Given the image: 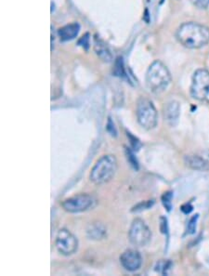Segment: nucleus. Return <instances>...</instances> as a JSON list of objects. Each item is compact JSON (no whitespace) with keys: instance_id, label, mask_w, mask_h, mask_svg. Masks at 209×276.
Instances as JSON below:
<instances>
[{"instance_id":"obj_19","label":"nucleus","mask_w":209,"mask_h":276,"mask_svg":"<svg viewBox=\"0 0 209 276\" xmlns=\"http://www.w3.org/2000/svg\"><path fill=\"white\" fill-rule=\"evenodd\" d=\"M126 152H127V157H128V160L129 161L130 165L132 166L133 168L135 169H138V161L136 157L134 156V153H133L132 151L130 149L127 148L126 149Z\"/></svg>"},{"instance_id":"obj_11","label":"nucleus","mask_w":209,"mask_h":276,"mask_svg":"<svg viewBox=\"0 0 209 276\" xmlns=\"http://www.w3.org/2000/svg\"><path fill=\"white\" fill-rule=\"evenodd\" d=\"M80 30V26L77 22L63 26L58 30V36L62 42L70 41L77 37Z\"/></svg>"},{"instance_id":"obj_10","label":"nucleus","mask_w":209,"mask_h":276,"mask_svg":"<svg viewBox=\"0 0 209 276\" xmlns=\"http://www.w3.org/2000/svg\"><path fill=\"white\" fill-rule=\"evenodd\" d=\"M180 106L179 102H170L165 107V118L170 127H175L179 122Z\"/></svg>"},{"instance_id":"obj_22","label":"nucleus","mask_w":209,"mask_h":276,"mask_svg":"<svg viewBox=\"0 0 209 276\" xmlns=\"http://www.w3.org/2000/svg\"><path fill=\"white\" fill-rule=\"evenodd\" d=\"M106 129H107L108 132L111 134V136H112V137H117L118 131H117V128H115V126H114V123L112 122L111 118H109V119H108Z\"/></svg>"},{"instance_id":"obj_12","label":"nucleus","mask_w":209,"mask_h":276,"mask_svg":"<svg viewBox=\"0 0 209 276\" xmlns=\"http://www.w3.org/2000/svg\"><path fill=\"white\" fill-rule=\"evenodd\" d=\"M106 228L101 223H92L88 226L87 235L89 239L92 240H101L106 236Z\"/></svg>"},{"instance_id":"obj_14","label":"nucleus","mask_w":209,"mask_h":276,"mask_svg":"<svg viewBox=\"0 0 209 276\" xmlns=\"http://www.w3.org/2000/svg\"><path fill=\"white\" fill-rule=\"evenodd\" d=\"M187 166L194 169H204L206 168V162L198 155H187L185 157Z\"/></svg>"},{"instance_id":"obj_23","label":"nucleus","mask_w":209,"mask_h":276,"mask_svg":"<svg viewBox=\"0 0 209 276\" xmlns=\"http://www.w3.org/2000/svg\"><path fill=\"white\" fill-rule=\"evenodd\" d=\"M193 209H194V206L190 203L182 204V206L180 208V210L183 212L184 214H190L193 211Z\"/></svg>"},{"instance_id":"obj_3","label":"nucleus","mask_w":209,"mask_h":276,"mask_svg":"<svg viewBox=\"0 0 209 276\" xmlns=\"http://www.w3.org/2000/svg\"><path fill=\"white\" fill-rule=\"evenodd\" d=\"M118 171V160L112 154H105L98 160L92 168L90 179L95 184L106 183Z\"/></svg>"},{"instance_id":"obj_9","label":"nucleus","mask_w":209,"mask_h":276,"mask_svg":"<svg viewBox=\"0 0 209 276\" xmlns=\"http://www.w3.org/2000/svg\"><path fill=\"white\" fill-rule=\"evenodd\" d=\"M120 263L125 270L135 271L141 268L143 264V258L136 249H128L120 256Z\"/></svg>"},{"instance_id":"obj_18","label":"nucleus","mask_w":209,"mask_h":276,"mask_svg":"<svg viewBox=\"0 0 209 276\" xmlns=\"http://www.w3.org/2000/svg\"><path fill=\"white\" fill-rule=\"evenodd\" d=\"M198 215H195L194 217H192L189 220V223L187 226V234L193 235L196 231V225H197V220H198Z\"/></svg>"},{"instance_id":"obj_16","label":"nucleus","mask_w":209,"mask_h":276,"mask_svg":"<svg viewBox=\"0 0 209 276\" xmlns=\"http://www.w3.org/2000/svg\"><path fill=\"white\" fill-rule=\"evenodd\" d=\"M172 198H173L172 192H167L162 196V202H163L164 206L167 209L168 211H170L172 209Z\"/></svg>"},{"instance_id":"obj_13","label":"nucleus","mask_w":209,"mask_h":276,"mask_svg":"<svg viewBox=\"0 0 209 276\" xmlns=\"http://www.w3.org/2000/svg\"><path fill=\"white\" fill-rule=\"evenodd\" d=\"M94 49H95L98 56L100 57L102 61H105V62L112 61V55L111 51L109 50L107 45L103 41L101 40L100 38L95 39Z\"/></svg>"},{"instance_id":"obj_6","label":"nucleus","mask_w":209,"mask_h":276,"mask_svg":"<svg viewBox=\"0 0 209 276\" xmlns=\"http://www.w3.org/2000/svg\"><path fill=\"white\" fill-rule=\"evenodd\" d=\"M192 97L204 101L209 96V71L205 69H198L193 76L191 85Z\"/></svg>"},{"instance_id":"obj_15","label":"nucleus","mask_w":209,"mask_h":276,"mask_svg":"<svg viewBox=\"0 0 209 276\" xmlns=\"http://www.w3.org/2000/svg\"><path fill=\"white\" fill-rule=\"evenodd\" d=\"M171 262L169 261H161L157 262V264L155 266V271L157 272H160L162 274H167L168 270L170 269Z\"/></svg>"},{"instance_id":"obj_21","label":"nucleus","mask_w":209,"mask_h":276,"mask_svg":"<svg viewBox=\"0 0 209 276\" xmlns=\"http://www.w3.org/2000/svg\"><path fill=\"white\" fill-rule=\"evenodd\" d=\"M128 137L130 141V144H131V147H132L134 151H138V149L141 148L142 144L140 143L138 139L135 138L134 136H132L130 133L128 132Z\"/></svg>"},{"instance_id":"obj_1","label":"nucleus","mask_w":209,"mask_h":276,"mask_svg":"<svg viewBox=\"0 0 209 276\" xmlns=\"http://www.w3.org/2000/svg\"><path fill=\"white\" fill-rule=\"evenodd\" d=\"M176 37L182 46L196 50L208 43L209 28L194 21L185 22L178 28Z\"/></svg>"},{"instance_id":"obj_20","label":"nucleus","mask_w":209,"mask_h":276,"mask_svg":"<svg viewBox=\"0 0 209 276\" xmlns=\"http://www.w3.org/2000/svg\"><path fill=\"white\" fill-rule=\"evenodd\" d=\"M193 5L195 6L196 8L201 9V10H204V9H207L209 6V0H190Z\"/></svg>"},{"instance_id":"obj_2","label":"nucleus","mask_w":209,"mask_h":276,"mask_svg":"<svg viewBox=\"0 0 209 276\" xmlns=\"http://www.w3.org/2000/svg\"><path fill=\"white\" fill-rule=\"evenodd\" d=\"M171 82V75L162 61H155L150 65L146 73V86L154 94L165 91Z\"/></svg>"},{"instance_id":"obj_8","label":"nucleus","mask_w":209,"mask_h":276,"mask_svg":"<svg viewBox=\"0 0 209 276\" xmlns=\"http://www.w3.org/2000/svg\"><path fill=\"white\" fill-rule=\"evenodd\" d=\"M95 200L89 194H78L64 200L62 203L63 210L69 213H79L91 209Z\"/></svg>"},{"instance_id":"obj_5","label":"nucleus","mask_w":209,"mask_h":276,"mask_svg":"<svg viewBox=\"0 0 209 276\" xmlns=\"http://www.w3.org/2000/svg\"><path fill=\"white\" fill-rule=\"evenodd\" d=\"M128 239L135 246H145L152 239V232L143 220L136 219L130 225Z\"/></svg>"},{"instance_id":"obj_17","label":"nucleus","mask_w":209,"mask_h":276,"mask_svg":"<svg viewBox=\"0 0 209 276\" xmlns=\"http://www.w3.org/2000/svg\"><path fill=\"white\" fill-rule=\"evenodd\" d=\"M153 203H154L153 200L144 201V202H142V203H140V204H137V205H135L131 211H132V212H138V211H143V210H148L150 208H152Z\"/></svg>"},{"instance_id":"obj_4","label":"nucleus","mask_w":209,"mask_h":276,"mask_svg":"<svg viewBox=\"0 0 209 276\" xmlns=\"http://www.w3.org/2000/svg\"><path fill=\"white\" fill-rule=\"evenodd\" d=\"M137 118L138 122L145 129H153L158 121L157 111L153 102L147 98L142 97L137 102Z\"/></svg>"},{"instance_id":"obj_7","label":"nucleus","mask_w":209,"mask_h":276,"mask_svg":"<svg viewBox=\"0 0 209 276\" xmlns=\"http://www.w3.org/2000/svg\"><path fill=\"white\" fill-rule=\"evenodd\" d=\"M57 250L64 256L73 255L78 248L77 237L67 229H61L56 236Z\"/></svg>"}]
</instances>
